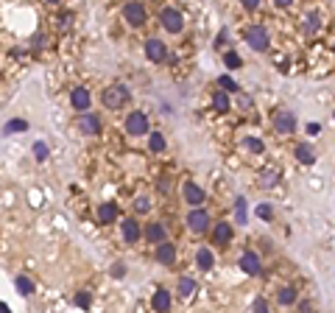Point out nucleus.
Wrapping results in <instances>:
<instances>
[{"instance_id": "1", "label": "nucleus", "mask_w": 335, "mask_h": 313, "mask_svg": "<svg viewBox=\"0 0 335 313\" xmlns=\"http://www.w3.org/2000/svg\"><path fill=\"white\" fill-rule=\"evenodd\" d=\"M243 39H246V45H249L251 50H257V54L268 50V45H271L268 31H265L263 25H249V28L243 31Z\"/></svg>"}, {"instance_id": "2", "label": "nucleus", "mask_w": 335, "mask_h": 313, "mask_svg": "<svg viewBox=\"0 0 335 313\" xmlns=\"http://www.w3.org/2000/svg\"><path fill=\"white\" fill-rule=\"evenodd\" d=\"M101 101H103V107H106V109H123V103L129 101V90H126L123 84H112V87L103 90Z\"/></svg>"}, {"instance_id": "3", "label": "nucleus", "mask_w": 335, "mask_h": 313, "mask_svg": "<svg viewBox=\"0 0 335 313\" xmlns=\"http://www.w3.org/2000/svg\"><path fill=\"white\" fill-rule=\"evenodd\" d=\"M123 20L132 25V28H140V25H145V20H148V12H145L143 3L132 0V3H126L123 6Z\"/></svg>"}, {"instance_id": "4", "label": "nucleus", "mask_w": 335, "mask_h": 313, "mask_svg": "<svg viewBox=\"0 0 335 313\" xmlns=\"http://www.w3.org/2000/svg\"><path fill=\"white\" fill-rule=\"evenodd\" d=\"M159 23L167 34H182V31H185V20H182V14L176 12V9H162Z\"/></svg>"}, {"instance_id": "5", "label": "nucleus", "mask_w": 335, "mask_h": 313, "mask_svg": "<svg viewBox=\"0 0 335 313\" xmlns=\"http://www.w3.org/2000/svg\"><path fill=\"white\" fill-rule=\"evenodd\" d=\"M126 132L132 134V137H140V134L148 132V118H145V112H129L126 115Z\"/></svg>"}, {"instance_id": "6", "label": "nucleus", "mask_w": 335, "mask_h": 313, "mask_svg": "<svg viewBox=\"0 0 335 313\" xmlns=\"http://www.w3.org/2000/svg\"><path fill=\"white\" fill-rule=\"evenodd\" d=\"M274 129H276L280 134L296 132V115H293L291 109H280V112L274 115Z\"/></svg>"}, {"instance_id": "7", "label": "nucleus", "mask_w": 335, "mask_h": 313, "mask_svg": "<svg viewBox=\"0 0 335 313\" xmlns=\"http://www.w3.org/2000/svg\"><path fill=\"white\" fill-rule=\"evenodd\" d=\"M238 266L246 271V274H251V277H257V274H263V263H260L257 252H243L238 260Z\"/></svg>"}, {"instance_id": "8", "label": "nucleus", "mask_w": 335, "mask_h": 313, "mask_svg": "<svg viewBox=\"0 0 335 313\" xmlns=\"http://www.w3.org/2000/svg\"><path fill=\"white\" fill-rule=\"evenodd\" d=\"M209 227V213L207 210H190V216H187V229L190 232H207Z\"/></svg>"}, {"instance_id": "9", "label": "nucleus", "mask_w": 335, "mask_h": 313, "mask_svg": "<svg viewBox=\"0 0 335 313\" xmlns=\"http://www.w3.org/2000/svg\"><path fill=\"white\" fill-rule=\"evenodd\" d=\"M78 132L98 134V132H101V118L92 115V112H81V115H78Z\"/></svg>"}, {"instance_id": "10", "label": "nucleus", "mask_w": 335, "mask_h": 313, "mask_svg": "<svg viewBox=\"0 0 335 313\" xmlns=\"http://www.w3.org/2000/svg\"><path fill=\"white\" fill-rule=\"evenodd\" d=\"M145 56L151 62H165L167 56V45L162 39H145Z\"/></svg>"}, {"instance_id": "11", "label": "nucleus", "mask_w": 335, "mask_h": 313, "mask_svg": "<svg viewBox=\"0 0 335 313\" xmlns=\"http://www.w3.org/2000/svg\"><path fill=\"white\" fill-rule=\"evenodd\" d=\"M232 235H235L232 224H229V221H218L215 227H212V243L224 246V243H229V241H232Z\"/></svg>"}, {"instance_id": "12", "label": "nucleus", "mask_w": 335, "mask_h": 313, "mask_svg": "<svg viewBox=\"0 0 335 313\" xmlns=\"http://www.w3.org/2000/svg\"><path fill=\"white\" fill-rule=\"evenodd\" d=\"M90 90L87 87H76V90L70 92V103L78 109V112H90Z\"/></svg>"}, {"instance_id": "13", "label": "nucleus", "mask_w": 335, "mask_h": 313, "mask_svg": "<svg viewBox=\"0 0 335 313\" xmlns=\"http://www.w3.org/2000/svg\"><path fill=\"white\" fill-rule=\"evenodd\" d=\"M145 241H148V243H162V241H167L165 224H162V221H151L148 227H145Z\"/></svg>"}, {"instance_id": "14", "label": "nucleus", "mask_w": 335, "mask_h": 313, "mask_svg": "<svg viewBox=\"0 0 335 313\" xmlns=\"http://www.w3.org/2000/svg\"><path fill=\"white\" fill-rule=\"evenodd\" d=\"M120 235H123V241H126V243H137V241H140V235H143V229H140V224L134 221V218H126L123 227H120Z\"/></svg>"}, {"instance_id": "15", "label": "nucleus", "mask_w": 335, "mask_h": 313, "mask_svg": "<svg viewBox=\"0 0 335 313\" xmlns=\"http://www.w3.org/2000/svg\"><path fill=\"white\" fill-rule=\"evenodd\" d=\"M182 196H185V201L190 207H198V204H204V190L198 185H193V182H187L185 187H182Z\"/></svg>"}, {"instance_id": "16", "label": "nucleus", "mask_w": 335, "mask_h": 313, "mask_svg": "<svg viewBox=\"0 0 335 313\" xmlns=\"http://www.w3.org/2000/svg\"><path fill=\"white\" fill-rule=\"evenodd\" d=\"M156 260H159L162 266H174V260H176V246H174V243H167V241L156 243Z\"/></svg>"}, {"instance_id": "17", "label": "nucleus", "mask_w": 335, "mask_h": 313, "mask_svg": "<svg viewBox=\"0 0 335 313\" xmlns=\"http://www.w3.org/2000/svg\"><path fill=\"white\" fill-rule=\"evenodd\" d=\"M171 302H174L171 291H167V288H156L154 291V299H151V307H154V310H171Z\"/></svg>"}, {"instance_id": "18", "label": "nucleus", "mask_w": 335, "mask_h": 313, "mask_svg": "<svg viewBox=\"0 0 335 313\" xmlns=\"http://www.w3.org/2000/svg\"><path fill=\"white\" fill-rule=\"evenodd\" d=\"M118 221V204L115 201H103L98 207V224H115Z\"/></svg>"}, {"instance_id": "19", "label": "nucleus", "mask_w": 335, "mask_h": 313, "mask_svg": "<svg viewBox=\"0 0 335 313\" xmlns=\"http://www.w3.org/2000/svg\"><path fill=\"white\" fill-rule=\"evenodd\" d=\"M196 266H198L201 271H209V269H212V266H215V254H212V249H209V246H201V249H198V252H196Z\"/></svg>"}, {"instance_id": "20", "label": "nucleus", "mask_w": 335, "mask_h": 313, "mask_svg": "<svg viewBox=\"0 0 335 313\" xmlns=\"http://www.w3.org/2000/svg\"><path fill=\"white\" fill-rule=\"evenodd\" d=\"M212 107H215V112H229V109H232L229 92H227V90H218L215 95H212Z\"/></svg>"}, {"instance_id": "21", "label": "nucleus", "mask_w": 335, "mask_h": 313, "mask_svg": "<svg viewBox=\"0 0 335 313\" xmlns=\"http://www.w3.org/2000/svg\"><path fill=\"white\" fill-rule=\"evenodd\" d=\"M148 148H151V154H162V151L167 148V143H165V137H162V132H151V134H148Z\"/></svg>"}, {"instance_id": "22", "label": "nucleus", "mask_w": 335, "mask_h": 313, "mask_svg": "<svg viewBox=\"0 0 335 313\" xmlns=\"http://www.w3.org/2000/svg\"><path fill=\"white\" fill-rule=\"evenodd\" d=\"M196 280L193 277H179V296H185V299H190L193 294H196Z\"/></svg>"}, {"instance_id": "23", "label": "nucleus", "mask_w": 335, "mask_h": 313, "mask_svg": "<svg viewBox=\"0 0 335 313\" xmlns=\"http://www.w3.org/2000/svg\"><path fill=\"white\" fill-rule=\"evenodd\" d=\"M296 160L305 163V165H313V163H316V154H313L310 145H296Z\"/></svg>"}, {"instance_id": "24", "label": "nucleus", "mask_w": 335, "mask_h": 313, "mask_svg": "<svg viewBox=\"0 0 335 313\" xmlns=\"http://www.w3.org/2000/svg\"><path fill=\"white\" fill-rule=\"evenodd\" d=\"M224 65H227L229 70H238V67H243V59H240L235 50H227V54H224Z\"/></svg>"}, {"instance_id": "25", "label": "nucleus", "mask_w": 335, "mask_h": 313, "mask_svg": "<svg viewBox=\"0 0 335 313\" xmlns=\"http://www.w3.org/2000/svg\"><path fill=\"white\" fill-rule=\"evenodd\" d=\"M276 299H280V305H293L296 302V288H282L276 294Z\"/></svg>"}, {"instance_id": "26", "label": "nucleus", "mask_w": 335, "mask_h": 313, "mask_svg": "<svg viewBox=\"0 0 335 313\" xmlns=\"http://www.w3.org/2000/svg\"><path fill=\"white\" fill-rule=\"evenodd\" d=\"M3 132L6 134H17V132H28V123L25 121H9L6 126H3Z\"/></svg>"}, {"instance_id": "27", "label": "nucleus", "mask_w": 335, "mask_h": 313, "mask_svg": "<svg viewBox=\"0 0 335 313\" xmlns=\"http://www.w3.org/2000/svg\"><path fill=\"white\" fill-rule=\"evenodd\" d=\"M243 145H246L249 151H254V154H263V148H265L263 140H257V137H246V140H243Z\"/></svg>"}, {"instance_id": "28", "label": "nucleus", "mask_w": 335, "mask_h": 313, "mask_svg": "<svg viewBox=\"0 0 335 313\" xmlns=\"http://www.w3.org/2000/svg\"><path fill=\"white\" fill-rule=\"evenodd\" d=\"M17 291H20L23 296H28L31 291H34V283H31L28 277H17Z\"/></svg>"}, {"instance_id": "29", "label": "nucleus", "mask_w": 335, "mask_h": 313, "mask_svg": "<svg viewBox=\"0 0 335 313\" xmlns=\"http://www.w3.org/2000/svg\"><path fill=\"white\" fill-rule=\"evenodd\" d=\"M34 156L39 160V163H45V160H48V145L42 143V140H39V143H34Z\"/></svg>"}, {"instance_id": "30", "label": "nucleus", "mask_w": 335, "mask_h": 313, "mask_svg": "<svg viewBox=\"0 0 335 313\" xmlns=\"http://www.w3.org/2000/svg\"><path fill=\"white\" fill-rule=\"evenodd\" d=\"M235 210H238V224H249V218H246V199L235 201Z\"/></svg>"}, {"instance_id": "31", "label": "nucleus", "mask_w": 335, "mask_h": 313, "mask_svg": "<svg viewBox=\"0 0 335 313\" xmlns=\"http://www.w3.org/2000/svg\"><path fill=\"white\" fill-rule=\"evenodd\" d=\"M218 87H221V90H227V92H238V84H235L229 76H221V78H218Z\"/></svg>"}, {"instance_id": "32", "label": "nucleus", "mask_w": 335, "mask_h": 313, "mask_svg": "<svg viewBox=\"0 0 335 313\" xmlns=\"http://www.w3.org/2000/svg\"><path fill=\"white\" fill-rule=\"evenodd\" d=\"M76 305H78V307H84V310H87V307L92 305V296L87 294V291H81V294H76Z\"/></svg>"}, {"instance_id": "33", "label": "nucleus", "mask_w": 335, "mask_h": 313, "mask_svg": "<svg viewBox=\"0 0 335 313\" xmlns=\"http://www.w3.org/2000/svg\"><path fill=\"white\" fill-rule=\"evenodd\" d=\"M134 210H137V213H148L151 210V201L145 199V196H137V199H134Z\"/></svg>"}, {"instance_id": "34", "label": "nucleus", "mask_w": 335, "mask_h": 313, "mask_svg": "<svg viewBox=\"0 0 335 313\" xmlns=\"http://www.w3.org/2000/svg\"><path fill=\"white\" fill-rule=\"evenodd\" d=\"M305 31H307V34H316V31H318V14H310V17H307Z\"/></svg>"}, {"instance_id": "35", "label": "nucleus", "mask_w": 335, "mask_h": 313, "mask_svg": "<svg viewBox=\"0 0 335 313\" xmlns=\"http://www.w3.org/2000/svg\"><path fill=\"white\" fill-rule=\"evenodd\" d=\"M257 216L263 218V221H271V216H274V210H271V204H260V207H257Z\"/></svg>"}, {"instance_id": "36", "label": "nucleus", "mask_w": 335, "mask_h": 313, "mask_svg": "<svg viewBox=\"0 0 335 313\" xmlns=\"http://www.w3.org/2000/svg\"><path fill=\"white\" fill-rule=\"evenodd\" d=\"M112 277H115V280L126 277V266H123V263H115V266H112Z\"/></svg>"}, {"instance_id": "37", "label": "nucleus", "mask_w": 335, "mask_h": 313, "mask_svg": "<svg viewBox=\"0 0 335 313\" xmlns=\"http://www.w3.org/2000/svg\"><path fill=\"white\" fill-rule=\"evenodd\" d=\"M257 6H260V0H243V9H246V12H254Z\"/></svg>"}, {"instance_id": "38", "label": "nucleus", "mask_w": 335, "mask_h": 313, "mask_svg": "<svg viewBox=\"0 0 335 313\" xmlns=\"http://www.w3.org/2000/svg\"><path fill=\"white\" fill-rule=\"evenodd\" d=\"M251 307H254V310H265L268 305H265V299H254V305H251Z\"/></svg>"}, {"instance_id": "39", "label": "nucleus", "mask_w": 335, "mask_h": 313, "mask_svg": "<svg viewBox=\"0 0 335 313\" xmlns=\"http://www.w3.org/2000/svg\"><path fill=\"white\" fill-rule=\"evenodd\" d=\"M318 129H321L318 123H307V134H318Z\"/></svg>"}, {"instance_id": "40", "label": "nucleus", "mask_w": 335, "mask_h": 313, "mask_svg": "<svg viewBox=\"0 0 335 313\" xmlns=\"http://www.w3.org/2000/svg\"><path fill=\"white\" fill-rule=\"evenodd\" d=\"M159 190H171V179H159Z\"/></svg>"}, {"instance_id": "41", "label": "nucleus", "mask_w": 335, "mask_h": 313, "mask_svg": "<svg viewBox=\"0 0 335 313\" xmlns=\"http://www.w3.org/2000/svg\"><path fill=\"white\" fill-rule=\"evenodd\" d=\"M274 3H276V6H280V9H288V6H291V3H293V0H274Z\"/></svg>"}, {"instance_id": "42", "label": "nucleus", "mask_w": 335, "mask_h": 313, "mask_svg": "<svg viewBox=\"0 0 335 313\" xmlns=\"http://www.w3.org/2000/svg\"><path fill=\"white\" fill-rule=\"evenodd\" d=\"M50 3H59V0H50Z\"/></svg>"}]
</instances>
